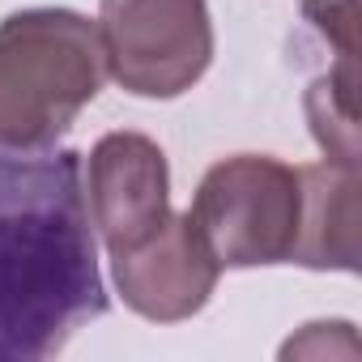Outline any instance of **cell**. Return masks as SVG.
Returning <instances> with one entry per match:
<instances>
[{
	"label": "cell",
	"instance_id": "cell-1",
	"mask_svg": "<svg viewBox=\"0 0 362 362\" xmlns=\"http://www.w3.org/2000/svg\"><path fill=\"white\" fill-rule=\"evenodd\" d=\"M107 315L81 153L0 149V362H39Z\"/></svg>",
	"mask_w": 362,
	"mask_h": 362
},
{
	"label": "cell",
	"instance_id": "cell-2",
	"mask_svg": "<svg viewBox=\"0 0 362 362\" xmlns=\"http://www.w3.org/2000/svg\"><path fill=\"white\" fill-rule=\"evenodd\" d=\"M98 26L73 9H22L0 22V149L43 153L98 98Z\"/></svg>",
	"mask_w": 362,
	"mask_h": 362
},
{
	"label": "cell",
	"instance_id": "cell-3",
	"mask_svg": "<svg viewBox=\"0 0 362 362\" xmlns=\"http://www.w3.org/2000/svg\"><path fill=\"white\" fill-rule=\"evenodd\" d=\"M188 218L222 269L290 264L303 218V175L269 153L222 158L205 170Z\"/></svg>",
	"mask_w": 362,
	"mask_h": 362
},
{
	"label": "cell",
	"instance_id": "cell-4",
	"mask_svg": "<svg viewBox=\"0 0 362 362\" xmlns=\"http://www.w3.org/2000/svg\"><path fill=\"white\" fill-rule=\"evenodd\" d=\"M98 43L119 90L179 98L214 64V18L205 0H103Z\"/></svg>",
	"mask_w": 362,
	"mask_h": 362
},
{
	"label": "cell",
	"instance_id": "cell-5",
	"mask_svg": "<svg viewBox=\"0 0 362 362\" xmlns=\"http://www.w3.org/2000/svg\"><path fill=\"white\" fill-rule=\"evenodd\" d=\"M90 226L107 256L141 243L170 214V166L145 132H107L81 158Z\"/></svg>",
	"mask_w": 362,
	"mask_h": 362
},
{
	"label": "cell",
	"instance_id": "cell-6",
	"mask_svg": "<svg viewBox=\"0 0 362 362\" xmlns=\"http://www.w3.org/2000/svg\"><path fill=\"white\" fill-rule=\"evenodd\" d=\"M111 277L124 307H132L141 320L179 324L209 303L222 264L209 256L188 214H166L153 235L124 252H111Z\"/></svg>",
	"mask_w": 362,
	"mask_h": 362
},
{
	"label": "cell",
	"instance_id": "cell-7",
	"mask_svg": "<svg viewBox=\"0 0 362 362\" xmlns=\"http://www.w3.org/2000/svg\"><path fill=\"white\" fill-rule=\"evenodd\" d=\"M303 175V218L290 264L303 269H358V166L315 162Z\"/></svg>",
	"mask_w": 362,
	"mask_h": 362
},
{
	"label": "cell",
	"instance_id": "cell-8",
	"mask_svg": "<svg viewBox=\"0 0 362 362\" xmlns=\"http://www.w3.org/2000/svg\"><path fill=\"white\" fill-rule=\"evenodd\" d=\"M358 60H341L337 73L311 81L307 90V119L311 132L320 141V149L328 153V162L337 166H358Z\"/></svg>",
	"mask_w": 362,
	"mask_h": 362
},
{
	"label": "cell",
	"instance_id": "cell-9",
	"mask_svg": "<svg viewBox=\"0 0 362 362\" xmlns=\"http://www.w3.org/2000/svg\"><path fill=\"white\" fill-rule=\"evenodd\" d=\"M303 13L341 60L358 56V0H303Z\"/></svg>",
	"mask_w": 362,
	"mask_h": 362
}]
</instances>
